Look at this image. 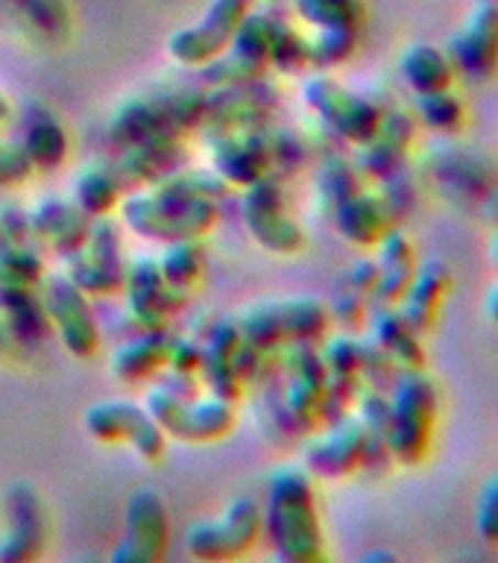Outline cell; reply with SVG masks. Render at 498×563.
<instances>
[{
  "label": "cell",
  "instance_id": "cell-1",
  "mask_svg": "<svg viewBox=\"0 0 498 563\" xmlns=\"http://www.w3.org/2000/svg\"><path fill=\"white\" fill-rule=\"evenodd\" d=\"M226 183L220 176H165L147 191L123 200V223L153 241H200L218 223V197Z\"/></svg>",
  "mask_w": 498,
  "mask_h": 563
},
{
  "label": "cell",
  "instance_id": "cell-2",
  "mask_svg": "<svg viewBox=\"0 0 498 563\" xmlns=\"http://www.w3.org/2000/svg\"><path fill=\"white\" fill-rule=\"evenodd\" d=\"M264 526L281 561L311 563L323 558V528L306 466H281L273 475Z\"/></svg>",
  "mask_w": 498,
  "mask_h": 563
},
{
  "label": "cell",
  "instance_id": "cell-3",
  "mask_svg": "<svg viewBox=\"0 0 498 563\" xmlns=\"http://www.w3.org/2000/svg\"><path fill=\"white\" fill-rule=\"evenodd\" d=\"M438 422V385L422 367L399 369L390 385V452L402 466L425 461Z\"/></svg>",
  "mask_w": 498,
  "mask_h": 563
},
{
  "label": "cell",
  "instance_id": "cell-4",
  "mask_svg": "<svg viewBox=\"0 0 498 563\" xmlns=\"http://www.w3.org/2000/svg\"><path fill=\"white\" fill-rule=\"evenodd\" d=\"M206 121V95L193 91H167L130 100L112 121V139L123 147L147 141L179 139L197 123Z\"/></svg>",
  "mask_w": 498,
  "mask_h": 563
},
{
  "label": "cell",
  "instance_id": "cell-5",
  "mask_svg": "<svg viewBox=\"0 0 498 563\" xmlns=\"http://www.w3.org/2000/svg\"><path fill=\"white\" fill-rule=\"evenodd\" d=\"M332 311L320 299H276L262 302L241 317L244 343L258 355L264 350H279L294 343H311L329 329Z\"/></svg>",
  "mask_w": 498,
  "mask_h": 563
},
{
  "label": "cell",
  "instance_id": "cell-6",
  "mask_svg": "<svg viewBox=\"0 0 498 563\" xmlns=\"http://www.w3.org/2000/svg\"><path fill=\"white\" fill-rule=\"evenodd\" d=\"M147 408L156 417L158 426L167 431V438L185 440V443H214L232 434L237 422L232 399L214 396V399H197L170 390L167 385L153 387L147 394Z\"/></svg>",
  "mask_w": 498,
  "mask_h": 563
},
{
  "label": "cell",
  "instance_id": "cell-7",
  "mask_svg": "<svg viewBox=\"0 0 498 563\" xmlns=\"http://www.w3.org/2000/svg\"><path fill=\"white\" fill-rule=\"evenodd\" d=\"M253 3L255 0H211L197 24L170 35L167 51L185 68H206L226 53Z\"/></svg>",
  "mask_w": 498,
  "mask_h": 563
},
{
  "label": "cell",
  "instance_id": "cell-8",
  "mask_svg": "<svg viewBox=\"0 0 498 563\" xmlns=\"http://www.w3.org/2000/svg\"><path fill=\"white\" fill-rule=\"evenodd\" d=\"M86 431L100 443H126L144 461H162L167 452V431L158 426L147 405H91L86 411Z\"/></svg>",
  "mask_w": 498,
  "mask_h": 563
},
{
  "label": "cell",
  "instance_id": "cell-9",
  "mask_svg": "<svg viewBox=\"0 0 498 563\" xmlns=\"http://www.w3.org/2000/svg\"><path fill=\"white\" fill-rule=\"evenodd\" d=\"M42 282V306L59 343L77 358H91L100 346V329L88 294L70 276H51Z\"/></svg>",
  "mask_w": 498,
  "mask_h": 563
},
{
  "label": "cell",
  "instance_id": "cell-10",
  "mask_svg": "<svg viewBox=\"0 0 498 563\" xmlns=\"http://www.w3.org/2000/svg\"><path fill=\"white\" fill-rule=\"evenodd\" d=\"M262 528L264 514L258 501L237 499L218 519L197 522L188 531V552L200 561H232L253 549Z\"/></svg>",
  "mask_w": 498,
  "mask_h": 563
},
{
  "label": "cell",
  "instance_id": "cell-11",
  "mask_svg": "<svg viewBox=\"0 0 498 563\" xmlns=\"http://www.w3.org/2000/svg\"><path fill=\"white\" fill-rule=\"evenodd\" d=\"M306 103L332 126V132H337L341 139L352 141V144H358V147L364 141L373 139V132L378 130V123L385 118V112L373 100L343 88L341 82H334L325 74H317V77L308 79Z\"/></svg>",
  "mask_w": 498,
  "mask_h": 563
},
{
  "label": "cell",
  "instance_id": "cell-12",
  "mask_svg": "<svg viewBox=\"0 0 498 563\" xmlns=\"http://www.w3.org/2000/svg\"><path fill=\"white\" fill-rule=\"evenodd\" d=\"M244 220L255 241L270 253L290 255L306 244V232L285 209L281 185L270 176H262L253 185H246Z\"/></svg>",
  "mask_w": 498,
  "mask_h": 563
},
{
  "label": "cell",
  "instance_id": "cell-13",
  "mask_svg": "<svg viewBox=\"0 0 498 563\" xmlns=\"http://www.w3.org/2000/svg\"><path fill=\"white\" fill-rule=\"evenodd\" d=\"M70 279L86 290L88 297H112L123 290L126 264H123L118 227L109 220L91 223L86 244L70 255Z\"/></svg>",
  "mask_w": 498,
  "mask_h": 563
},
{
  "label": "cell",
  "instance_id": "cell-14",
  "mask_svg": "<svg viewBox=\"0 0 498 563\" xmlns=\"http://www.w3.org/2000/svg\"><path fill=\"white\" fill-rule=\"evenodd\" d=\"M273 26L276 18L262 15V12H250L244 24L237 26L235 38L226 47L223 56L206 65L209 79L218 86H232V82H255L264 70L270 68V51H273Z\"/></svg>",
  "mask_w": 498,
  "mask_h": 563
},
{
  "label": "cell",
  "instance_id": "cell-15",
  "mask_svg": "<svg viewBox=\"0 0 498 563\" xmlns=\"http://www.w3.org/2000/svg\"><path fill=\"white\" fill-rule=\"evenodd\" d=\"M3 522H7V531L0 534V561H33L42 554L47 519H44V505L33 484H9L3 493Z\"/></svg>",
  "mask_w": 498,
  "mask_h": 563
},
{
  "label": "cell",
  "instance_id": "cell-16",
  "mask_svg": "<svg viewBox=\"0 0 498 563\" xmlns=\"http://www.w3.org/2000/svg\"><path fill=\"white\" fill-rule=\"evenodd\" d=\"M288 387L281 394V405L288 413V426L297 431L314 429L323 422L325 408V364L311 343L288 346Z\"/></svg>",
  "mask_w": 498,
  "mask_h": 563
},
{
  "label": "cell",
  "instance_id": "cell-17",
  "mask_svg": "<svg viewBox=\"0 0 498 563\" xmlns=\"http://www.w3.org/2000/svg\"><path fill=\"white\" fill-rule=\"evenodd\" d=\"M211 165L226 185H253L276 167V135H264L253 126L226 130L211 147Z\"/></svg>",
  "mask_w": 498,
  "mask_h": 563
},
{
  "label": "cell",
  "instance_id": "cell-18",
  "mask_svg": "<svg viewBox=\"0 0 498 563\" xmlns=\"http://www.w3.org/2000/svg\"><path fill=\"white\" fill-rule=\"evenodd\" d=\"M455 70L469 79H487L498 70V0H482L464 26L446 44Z\"/></svg>",
  "mask_w": 498,
  "mask_h": 563
},
{
  "label": "cell",
  "instance_id": "cell-19",
  "mask_svg": "<svg viewBox=\"0 0 498 563\" xmlns=\"http://www.w3.org/2000/svg\"><path fill=\"white\" fill-rule=\"evenodd\" d=\"M170 543L167 508L156 490H139L126 505V534L112 561H162Z\"/></svg>",
  "mask_w": 498,
  "mask_h": 563
},
{
  "label": "cell",
  "instance_id": "cell-20",
  "mask_svg": "<svg viewBox=\"0 0 498 563\" xmlns=\"http://www.w3.org/2000/svg\"><path fill=\"white\" fill-rule=\"evenodd\" d=\"M367 457V429L358 413H346L325 438L314 440L306 449V470L317 478H346V475L364 470Z\"/></svg>",
  "mask_w": 498,
  "mask_h": 563
},
{
  "label": "cell",
  "instance_id": "cell-21",
  "mask_svg": "<svg viewBox=\"0 0 498 563\" xmlns=\"http://www.w3.org/2000/svg\"><path fill=\"white\" fill-rule=\"evenodd\" d=\"M123 290H126V306H130L132 317L144 329H165L167 317L174 314L176 308H182V302L188 299L167 285L158 271V262L147 255H141L139 262L126 267Z\"/></svg>",
  "mask_w": 498,
  "mask_h": 563
},
{
  "label": "cell",
  "instance_id": "cell-22",
  "mask_svg": "<svg viewBox=\"0 0 498 563\" xmlns=\"http://www.w3.org/2000/svg\"><path fill=\"white\" fill-rule=\"evenodd\" d=\"M417 135V118L411 112H387L373 132V139L361 144L358 170L367 179L385 183L399 170H405L408 153Z\"/></svg>",
  "mask_w": 498,
  "mask_h": 563
},
{
  "label": "cell",
  "instance_id": "cell-23",
  "mask_svg": "<svg viewBox=\"0 0 498 563\" xmlns=\"http://www.w3.org/2000/svg\"><path fill=\"white\" fill-rule=\"evenodd\" d=\"M30 214L21 209H0V285L33 288L44 279V262L30 246Z\"/></svg>",
  "mask_w": 498,
  "mask_h": 563
},
{
  "label": "cell",
  "instance_id": "cell-24",
  "mask_svg": "<svg viewBox=\"0 0 498 563\" xmlns=\"http://www.w3.org/2000/svg\"><path fill=\"white\" fill-rule=\"evenodd\" d=\"M449 288H452V271L443 258H429V262L417 264L411 285L399 299V311L420 334L431 332L438 325Z\"/></svg>",
  "mask_w": 498,
  "mask_h": 563
},
{
  "label": "cell",
  "instance_id": "cell-25",
  "mask_svg": "<svg viewBox=\"0 0 498 563\" xmlns=\"http://www.w3.org/2000/svg\"><path fill=\"white\" fill-rule=\"evenodd\" d=\"M253 355L255 352L244 343L241 325L220 323L214 329L209 346H202V369L218 396L235 399V394L241 390V378H246V361Z\"/></svg>",
  "mask_w": 498,
  "mask_h": 563
},
{
  "label": "cell",
  "instance_id": "cell-26",
  "mask_svg": "<svg viewBox=\"0 0 498 563\" xmlns=\"http://www.w3.org/2000/svg\"><path fill=\"white\" fill-rule=\"evenodd\" d=\"M334 223L341 229V235L355 246H376L381 238L394 229L396 211L381 191L352 194L350 200H343L334 209Z\"/></svg>",
  "mask_w": 498,
  "mask_h": 563
},
{
  "label": "cell",
  "instance_id": "cell-27",
  "mask_svg": "<svg viewBox=\"0 0 498 563\" xmlns=\"http://www.w3.org/2000/svg\"><path fill=\"white\" fill-rule=\"evenodd\" d=\"M30 229L38 241L51 246L53 253L70 255L77 253L79 246L86 244L88 232H91V220L79 206L65 200H44L30 211Z\"/></svg>",
  "mask_w": 498,
  "mask_h": 563
},
{
  "label": "cell",
  "instance_id": "cell-28",
  "mask_svg": "<svg viewBox=\"0 0 498 563\" xmlns=\"http://www.w3.org/2000/svg\"><path fill=\"white\" fill-rule=\"evenodd\" d=\"M378 285L373 294V306H399L405 290L411 285L413 273H417V250L408 241V235L390 229L381 241H378Z\"/></svg>",
  "mask_w": 498,
  "mask_h": 563
},
{
  "label": "cell",
  "instance_id": "cell-29",
  "mask_svg": "<svg viewBox=\"0 0 498 563\" xmlns=\"http://www.w3.org/2000/svg\"><path fill=\"white\" fill-rule=\"evenodd\" d=\"M273 91L267 88H250V82H232V86H220L206 97V118L218 121L226 130L237 126H253L258 118L273 109Z\"/></svg>",
  "mask_w": 498,
  "mask_h": 563
},
{
  "label": "cell",
  "instance_id": "cell-30",
  "mask_svg": "<svg viewBox=\"0 0 498 563\" xmlns=\"http://www.w3.org/2000/svg\"><path fill=\"white\" fill-rule=\"evenodd\" d=\"M369 341L376 343V346H381V350L394 358V364L399 369L422 367V364H425L420 332L405 320L399 306H376V311H373V334H369Z\"/></svg>",
  "mask_w": 498,
  "mask_h": 563
},
{
  "label": "cell",
  "instance_id": "cell-31",
  "mask_svg": "<svg viewBox=\"0 0 498 563\" xmlns=\"http://www.w3.org/2000/svg\"><path fill=\"white\" fill-rule=\"evenodd\" d=\"M170 350H174V338L162 329H147L135 341L112 355V373L126 382H141V378H153L156 373L170 364Z\"/></svg>",
  "mask_w": 498,
  "mask_h": 563
},
{
  "label": "cell",
  "instance_id": "cell-32",
  "mask_svg": "<svg viewBox=\"0 0 498 563\" xmlns=\"http://www.w3.org/2000/svg\"><path fill=\"white\" fill-rule=\"evenodd\" d=\"M399 70H402L408 88H413V95H429V91H440V88H452L455 82V65L446 56V51H440L434 44H411L399 59Z\"/></svg>",
  "mask_w": 498,
  "mask_h": 563
},
{
  "label": "cell",
  "instance_id": "cell-33",
  "mask_svg": "<svg viewBox=\"0 0 498 563\" xmlns=\"http://www.w3.org/2000/svg\"><path fill=\"white\" fill-rule=\"evenodd\" d=\"M0 320L12 338L35 341L51 332V320H47L42 299L21 285H0Z\"/></svg>",
  "mask_w": 498,
  "mask_h": 563
},
{
  "label": "cell",
  "instance_id": "cell-34",
  "mask_svg": "<svg viewBox=\"0 0 498 563\" xmlns=\"http://www.w3.org/2000/svg\"><path fill=\"white\" fill-rule=\"evenodd\" d=\"M123 185L112 167H88L77 179V206L88 218H106L121 202Z\"/></svg>",
  "mask_w": 498,
  "mask_h": 563
},
{
  "label": "cell",
  "instance_id": "cell-35",
  "mask_svg": "<svg viewBox=\"0 0 498 563\" xmlns=\"http://www.w3.org/2000/svg\"><path fill=\"white\" fill-rule=\"evenodd\" d=\"M297 15L314 30H355L364 24L361 0H294Z\"/></svg>",
  "mask_w": 498,
  "mask_h": 563
},
{
  "label": "cell",
  "instance_id": "cell-36",
  "mask_svg": "<svg viewBox=\"0 0 498 563\" xmlns=\"http://www.w3.org/2000/svg\"><path fill=\"white\" fill-rule=\"evenodd\" d=\"M15 18L33 33L59 38L68 33L70 26V7L68 0H3Z\"/></svg>",
  "mask_w": 498,
  "mask_h": 563
},
{
  "label": "cell",
  "instance_id": "cell-37",
  "mask_svg": "<svg viewBox=\"0 0 498 563\" xmlns=\"http://www.w3.org/2000/svg\"><path fill=\"white\" fill-rule=\"evenodd\" d=\"M158 271L165 276V282L174 290L185 294L197 285L202 273V250L197 241H176L165 250V255L158 258Z\"/></svg>",
  "mask_w": 498,
  "mask_h": 563
},
{
  "label": "cell",
  "instance_id": "cell-38",
  "mask_svg": "<svg viewBox=\"0 0 498 563\" xmlns=\"http://www.w3.org/2000/svg\"><path fill=\"white\" fill-rule=\"evenodd\" d=\"M466 106L452 88L417 95V121L434 132H457L464 126Z\"/></svg>",
  "mask_w": 498,
  "mask_h": 563
},
{
  "label": "cell",
  "instance_id": "cell-39",
  "mask_svg": "<svg viewBox=\"0 0 498 563\" xmlns=\"http://www.w3.org/2000/svg\"><path fill=\"white\" fill-rule=\"evenodd\" d=\"M24 153L33 167H59L68 156V135L62 130L59 123L44 118L30 126L24 139Z\"/></svg>",
  "mask_w": 498,
  "mask_h": 563
},
{
  "label": "cell",
  "instance_id": "cell-40",
  "mask_svg": "<svg viewBox=\"0 0 498 563\" xmlns=\"http://www.w3.org/2000/svg\"><path fill=\"white\" fill-rule=\"evenodd\" d=\"M355 30H317V35L308 38V68H337L355 53Z\"/></svg>",
  "mask_w": 498,
  "mask_h": 563
},
{
  "label": "cell",
  "instance_id": "cell-41",
  "mask_svg": "<svg viewBox=\"0 0 498 563\" xmlns=\"http://www.w3.org/2000/svg\"><path fill=\"white\" fill-rule=\"evenodd\" d=\"M361 185H364V176H361L358 165L343 162V158L325 162L323 170H320V194H323L325 202L332 206V211L337 209L343 200H350L352 194H358Z\"/></svg>",
  "mask_w": 498,
  "mask_h": 563
},
{
  "label": "cell",
  "instance_id": "cell-42",
  "mask_svg": "<svg viewBox=\"0 0 498 563\" xmlns=\"http://www.w3.org/2000/svg\"><path fill=\"white\" fill-rule=\"evenodd\" d=\"M270 65L288 74L308 68V35L294 30L285 21H276L273 26V51H270Z\"/></svg>",
  "mask_w": 498,
  "mask_h": 563
},
{
  "label": "cell",
  "instance_id": "cell-43",
  "mask_svg": "<svg viewBox=\"0 0 498 563\" xmlns=\"http://www.w3.org/2000/svg\"><path fill=\"white\" fill-rule=\"evenodd\" d=\"M369 302H373V299H369L364 290L355 288L350 279H343L341 290H337V297H334L332 314L337 317L343 325H350V329H358V325L367 320Z\"/></svg>",
  "mask_w": 498,
  "mask_h": 563
},
{
  "label": "cell",
  "instance_id": "cell-44",
  "mask_svg": "<svg viewBox=\"0 0 498 563\" xmlns=\"http://www.w3.org/2000/svg\"><path fill=\"white\" fill-rule=\"evenodd\" d=\"M475 528L490 545H498V473L484 484L478 496V510H475Z\"/></svg>",
  "mask_w": 498,
  "mask_h": 563
},
{
  "label": "cell",
  "instance_id": "cell-45",
  "mask_svg": "<svg viewBox=\"0 0 498 563\" xmlns=\"http://www.w3.org/2000/svg\"><path fill=\"white\" fill-rule=\"evenodd\" d=\"M30 170H33V165H30L24 147L0 144V185L21 183Z\"/></svg>",
  "mask_w": 498,
  "mask_h": 563
},
{
  "label": "cell",
  "instance_id": "cell-46",
  "mask_svg": "<svg viewBox=\"0 0 498 563\" xmlns=\"http://www.w3.org/2000/svg\"><path fill=\"white\" fill-rule=\"evenodd\" d=\"M484 314H487L490 323L498 325V285H493L490 294L484 297Z\"/></svg>",
  "mask_w": 498,
  "mask_h": 563
},
{
  "label": "cell",
  "instance_id": "cell-47",
  "mask_svg": "<svg viewBox=\"0 0 498 563\" xmlns=\"http://www.w3.org/2000/svg\"><path fill=\"white\" fill-rule=\"evenodd\" d=\"M9 341H12V334H9V329L3 325V320H0V350H7Z\"/></svg>",
  "mask_w": 498,
  "mask_h": 563
},
{
  "label": "cell",
  "instance_id": "cell-48",
  "mask_svg": "<svg viewBox=\"0 0 498 563\" xmlns=\"http://www.w3.org/2000/svg\"><path fill=\"white\" fill-rule=\"evenodd\" d=\"M9 121V103H7V97L0 95V123H7Z\"/></svg>",
  "mask_w": 498,
  "mask_h": 563
},
{
  "label": "cell",
  "instance_id": "cell-49",
  "mask_svg": "<svg viewBox=\"0 0 498 563\" xmlns=\"http://www.w3.org/2000/svg\"><path fill=\"white\" fill-rule=\"evenodd\" d=\"M493 258H496V264H498V235H496V241H493Z\"/></svg>",
  "mask_w": 498,
  "mask_h": 563
}]
</instances>
